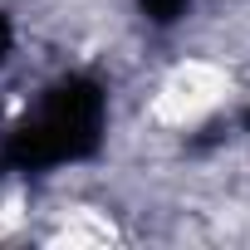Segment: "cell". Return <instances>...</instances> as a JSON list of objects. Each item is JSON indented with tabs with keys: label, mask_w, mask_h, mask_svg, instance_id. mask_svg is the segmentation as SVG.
Here are the masks:
<instances>
[{
	"label": "cell",
	"mask_w": 250,
	"mask_h": 250,
	"mask_svg": "<svg viewBox=\"0 0 250 250\" xmlns=\"http://www.w3.org/2000/svg\"><path fill=\"white\" fill-rule=\"evenodd\" d=\"M10 54V25H5V15H0V59Z\"/></svg>",
	"instance_id": "3957f363"
},
{
	"label": "cell",
	"mask_w": 250,
	"mask_h": 250,
	"mask_svg": "<svg viewBox=\"0 0 250 250\" xmlns=\"http://www.w3.org/2000/svg\"><path fill=\"white\" fill-rule=\"evenodd\" d=\"M103 93L88 79H64L54 83L10 133L5 162L15 172H54L64 162H79L98 147L103 138Z\"/></svg>",
	"instance_id": "6da1fadb"
},
{
	"label": "cell",
	"mask_w": 250,
	"mask_h": 250,
	"mask_svg": "<svg viewBox=\"0 0 250 250\" xmlns=\"http://www.w3.org/2000/svg\"><path fill=\"white\" fill-rule=\"evenodd\" d=\"M182 5H187V0H143V10H152L157 20H172Z\"/></svg>",
	"instance_id": "7a4b0ae2"
}]
</instances>
